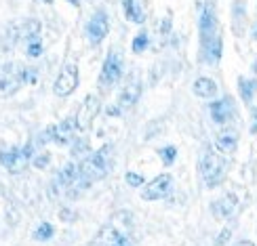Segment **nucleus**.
<instances>
[{
    "label": "nucleus",
    "mask_w": 257,
    "mask_h": 246,
    "mask_svg": "<svg viewBox=\"0 0 257 246\" xmlns=\"http://www.w3.org/2000/svg\"><path fill=\"white\" fill-rule=\"evenodd\" d=\"M112 168V145H103L89 158H84L78 170H80V181L84 187H89L93 181H99L110 173Z\"/></svg>",
    "instance_id": "1"
},
{
    "label": "nucleus",
    "mask_w": 257,
    "mask_h": 246,
    "mask_svg": "<svg viewBox=\"0 0 257 246\" xmlns=\"http://www.w3.org/2000/svg\"><path fill=\"white\" fill-rule=\"evenodd\" d=\"M226 158L211 152V149H205L200 156V175L202 181L207 183V187H215L219 185L223 177H226Z\"/></svg>",
    "instance_id": "2"
},
{
    "label": "nucleus",
    "mask_w": 257,
    "mask_h": 246,
    "mask_svg": "<svg viewBox=\"0 0 257 246\" xmlns=\"http://www.w3.org/2000/svg\"><path fill=\"white\" fill-rule=\"evenodd\" d=\"M28 70L30 68H19V66H9L0 72V97H11L19 91V87L28 80Z\"/></svg>",
    "instance_id": "3"
},
{
    "label": "nucleus",
    "mask_w": 257,
    "mask_h": 246,
    "mask_svg": "<svg viewBox=\"0 0 257 246\" xmlns=\"http://www.w3.org/2000/svg\"><path fill=\"white\" fill-rule=\"evenodd\" d=\"M30 152H32V145L26 147H13V149H0V164H3L9 173H19L24 170L28 160H30Z\"/></svg>",
    "instance_id": "4"
},
{
    "label": "nucleus",
    "mask_w": 257,
    "mask_h": 246,
    "mask_svg": "<svg viewBox=\"0 0 257 246\" xmlns=\"http://www.w3.org/2000/svg\"><path fill=\"white\" fill-rule=\"evenodd\" d=\"M120 74H122V55L118 51H110L108 59H105V63H103L101 76H99L101 89L114 87V84L120 80Z\"/></svg>",
    "instance_id": "5"
},
{
    "label": "nucleus",
    "mask_w": 257,
    "mask_h": 246,
    "mask_svg": "<svg viewBox=\"0 0 257 246\" xmlns=\"http://www.w3.org/2000/svg\"><path fill=\"white\" fill-rule=\"evenodd\" d=\"M17 223H19V210L13 204V200L5 194V189L0 187V236H7Z\"/></svg>",
    "instance_id": "6"
},
{
    "label": "nucleus",
    "mask_w": 257,
    "mask_h": 246,
    "mask_svg": "<svg viewBox=\"0 0 257 246\" xmlns=\"http://www.w3.org/2000/svg\"><path fill=\"white\" fill-rule=\"evenodd\" d=\"M76 84H78V68H76V63L74 61H68V63H63V68L59 72V76L55 80V95H59V97H68V95L76 89Z\"/></svg>",
    "instance_id": "7"
},
{
    "label": "nucleus",
    "mask_w": 257,
    "mask_h": 246,
    "mask_svg": "<svg viewBox=\"0 0 257 246\" xmlns=\"http://www.w3.org/2000/svg\"><path fill=\"white\" fill-rule=\"evenodd\" d=\"M38 30H40V24L36 19H24V21H17V24H11L7 34H9V40L13 42H21V40H32L38 36Z\"/></svg>",
    "instance_id": "8"
},
{
    "label": "nucleus",
    "mask_w": 257,
    "mask_h": 246,
    "mask_svg": "<svg viewBox=\"0 0 257 246\" xmlns=\"http://www.w3.org/2000/svg\"><path fill=\"white\" fill-rule=\"evenodd\" d=\"M171 187H173V179L171 175H158L152 183H148L142 191V198L144 200H163L171 194Z\"/></svg>",
    "instance_id": "9"
},
{
    "label": "nucleus",
    "mask_w": 257,
    "mask_h": 246,
    "mask_svg": "<svg viewBox=\"0 0 257 246\" xmlns=\"http://www.w3.org/2000/svg\"><path fill=\"white\" fill-rule=\"evenodd\" d=\"M91 246H133V244L126 233H122L118 227L108 225L97 233V238L91 242Z\"/></svg>",
    "instance_id": "10"
},
{
    "label": "nucleus",
    "mask_w": 257,
    "mask_h": 246,
    "mask_svg": "<svg viewBox=\"0 0 257 246\" xmlns=\"http://www.w3.org/2000/svg\"><path fill=\"white\" fill-rule=\"evenodd\" d=\"M108 30H110L108 15H105L103 11H97L87 24V36H89V40L93 42V45H99V42L108 36Z\"/></svg>",
    "instance_id": "11"
},
{
    "label": "nucleus",
    "mask_w": 257,
    "mask_h": 246,
    "mask_svg": "<svg viewBox=\"0 0 257 246\" xmlns=\"http://www.w3.org/2000/svg\"><path fill=\"white\" fill-rule=\"evenodd\" d=\"M97 112H99V99L95 97V95H89V97L84 99L82 105L78 108V114H76V128H80V131H87Z\"/></svg>",
    "instance_id": "12"
},
{
    "label": "nucleus",
    "mask_w": 257,
    "mask_h": 246,
    "mask_svg": "<svg viewBox=\"0 0 257 246\" xmlns=\"http://www.w3.org/2000/svg\"><path fill=\"white\" fill-rule=\"evenodd\" d=\"M215 38H219L215 11H213V7H205L200 13V40H202V45H205V42L215 40Z\"/></svg>",
    "instance_id": "13"
},
{
    "label": "nucleus",
    "mask_w": 257,
    "mask_h": 246,
    "mask_svg": "<svg viewBox=\"0 0 257 246\" xmlns=\"http://www.w3.org/2000/svg\"><path fill=\"white\" fill-rule=\"evenodd\" d=\"M139 93H142V82H139V78L133 74V76L126 80V84L122 87V91H120V97H118V110H128L133 103H137Z\"/></svg>",
    "instance_id": "14"
},
{
    "label": "nucleus",
    "mask_w": 257,
    "mask_h": 246,
    "mask_svg": "<svg viewBox=\"0 0 257 246\" xmlns=\"http://www.w3.org/2000/svg\"><path fill=\"white\" fill-rule=\"evenodd\" d=\"M236 206H238V200L234 194H226L223 198L213 202V215L217 219H230L234 212H236Z\"/></svg>",
    "instance_id": "15"
},
{
    "label": "nucleus",
    "mask_w": 257,
    "mask_h": 246,
    "mask_svg": "<svg viewBox=\"0 0 257 246\" xmlns=\"http://www.w3.org/2000/svg\"><path fill=\"white\" fill-rule=\"evenodd\" d=\"M232 114H234V101L230 97H223L219 101L211 103V118H213V122H217V124L228 122Z\"/></svg>",
    "instance_id": "16"
},
{
    "label": "nucleus",
    "mask_w": 257,
    "mask_h": 246,
    "mask_svg": "<svg viewBox=\"0 0 257 246\" xmlns=\"http://www.w3.org/2000/svg\"><path fill=\"white\" fill-rule=\"evenodd\" d=\"M215 145H217L219 152H223V154H232L234 149H236V145H238V135L234 133V131H223V133L217 135Z\"/></svg>",
    "instance_id": "17"
},
{
    "label": "nucleus",
    "mask_w": 257,
    "mask_h": 246,
    "mask_svg": "<svg viewBox=\"0 0 257 246\" xmlns=\"http://www.w3.org/2000/svg\"><path fill=\"white\" fill-rule=\"evenodd\" d=\"M194 95H198V97H202V99L215 97V95H217L215 80H211V78H198L194 82Z\"/></svg>",
    "instance_id": "18"
},
{
    "label": "nucleus",
    "mask_w": 257,
    "mask_h": 246,
    "mask_svg": "<svg viewBox=\"0 0 257 246\" xmlns=\"http://www.w3.org/2000/svg\"><path fill=\"white\" fill-rule=\"evenodd\" d=\"M124 13L131 21H135V24H142L144 21V11L139 9L135 0H124Z\"/></svg>",
    "instance_id": "19"
},
{
    "label": "nucleus",
    "mask_w": 257,
    "mask_h": 246,
    "mask_svg": "<svg viewBox=\"0 0 257 246\" xmlns=\"http://www.w3.org/2000/svg\"><path fill=\"white\" fill-rule=\"evenodd\" d=\"M238 84H240V97L244 99V101H251L253 99V93L257 91V80H247V78H240L238 80Z\"/></svg>",
    "instance_id": "20"
},
{
    "label": "nucleus",
    "mask_w": 257,
    "mask_h": 246,
    "mask_svg": "<svg viewBox=\"0 0 257 246\" xmlns=\"http://www.w3.org/2000/svg\"><path fill=\"white\" fill-rule=\"evenodd\" d=\"M34 238L40 240V242L53 238V225H51V223H40V227L34 231Z\"/></svg>",
    "instance_id": "21"
},
{
    "label": "nucleus",
    "mask_w": 257,
    "mask_h": 246,
    "mask_svg": "<svg viewBox=\"0 0 257 246\" xmlns=\"http://www.w3.org/2000/svg\"><path fill=\"white\" fill-rule=\"evenodd\" d=\"M160 158H163V162L167 164V166H171V164H173L175 162V156H177V149L173 147V145H169V147H163V149H160Z\"/></svg>",
    "instance_id": "22"
},
{
    "label": "nucleus",
    "mask_w": 257,
    "mask_h": 246,
    "mask_svg": "<svg viewBox=\"0 0 257 246\" xmlns=\"http://www.w3.org/2000/svg\"><path fill=\"white\" fill-rule=\"evenodd\" d=\"M28 55L30 57H40L42 55V40L38 36L28 42Z\"/></svg>",
    "instance_id": "23"
},
{
    "label": "nucleus",
    "mask_w": 257,
    "mask_h": 246,
    "mask_svg": "<svg viewBox=\"0 0 257 246\" xmlns=\"http://www.w3.org/2000/svg\"><path fill=\"white\" fill-rule=\"evenodd\" d=\"M146 47H148V34H146V32H142V34L135 36L131 49H133V53H142V51H146Z\"/></svg>",
    "instance_id": "24"
},
{
    "label": "nucleus",
    "mask_w": 257,
    "mask_h": 246,
    "mask_svg": "<svg viewBox=\"0 0 257 246\" xmlns=\"http://www.w3.org/2000/svg\"><path fill=\"white\" fill-rule=\"evenodd\" d=\"M126 183L131 185V187H142L144 185V177L137 175V173H128L126 175Z\"/></svg>",
    "instance_id": "25"
},
{
    "label": "nucleus",
    "mask_w": 257,
    "mask_h": 246,
    "mask_svg": "<svg viewBox=\"0 0 257 246\" xmlns=\"http://www.w3.org/2000/svg\"><path fill=\"white\" fill-rule=\"evenodd\" d=\"M232 236V231L230 229H223L221 233H219V238H217V242H215V246H223V244H226L228 242V238Z\"/></svg>",
    "instance_id": "26"
},
{
    "label": "nucleus",
    "mask_w": 257,
    "mask_h": 246,
    "mask_svg": "<svg viewBox=\"0 0 257 246\" xmlns=\"http://www.w3.org/2000/svg\"><path fill=\"white\" fill-rule=\"evenodd\" d=\"M234 246H255V244H253V242H247V240H242V242H236Z\"/></svg>",
    "instance_id": "27"
},
{
    "label": "nucleus",
    "mask_w": 257,
    "mask_h": 246,
    "mask_svg": "<svg viewBox=\"0 0 257 246\" xmlns=\"http://www.w3.org/2000/svg\"><path fill=\"white\" fill-rule=\"evenodd\" d=\"M70 3H72V5H76V7H78V5H80V0H70Z\"/></svg>",
    "instance_id": "28"
},
{
    "label": "nucleus",
    "mask_w": 257,
    "mask_h": 246,
    "mask_svg": "<svg viewBox=\"0 0 257 246\" xmlns=\"http://www.w3.org/2000/svg\"><path fill=\"white\" fill-rule=\"evenodd\" d=\"M255 40H257V28H255Z\"/></svg>",
    "instance_id": "29"
},
{
    "label": "nucleus",
    "mask_w": 257,
    "mask_h": 246,
    "mask_svg": "<svg viewBox=\"0 0 257 246\" xmlns=\"http://www.w3.org/2000/svg\"><path fill=\"white\" fill-rule=\"evenodd\" d=\"M47 3H51V0H47Z\"/></svg>",
    "instance_id": "30"
}]
</instances>
